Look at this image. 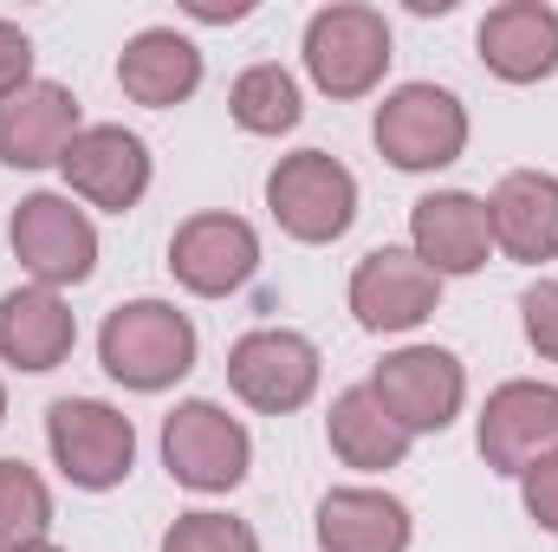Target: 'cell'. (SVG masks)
Listing matches in <instances>:
<instances>
[{
    "label": "cell",
    "instance_id": "cell-1",
    "mask_svg": "<svg viewBox=\"0 0 558 552\" xmlns=\"http://www.w3.org/2000/svg\"><path fill=\"white\" fill-rule=\"evenodd\" d=\"M98 364L124 391H169L195 371V325L169 299H131L98 332Z\"/></svg>",
    "mask_w": 558,
    "mask_h": 552
},
{
    "label": "cell",
    "instance_id": "cell-2",
    "mask_svg": "<svg viewBox=\"0 0 558 552\" xmlns=\"http://www.w3.org/2000/svg\"><path fill=\"white\" fill-rule=\"evenodd\" d=\"M305 72L325 98H364L390 72V20L377 7H318L305 26Z\"/></svg>",
    "mask_w": 558,
    "mask_h": 552
},
{
    "label": "cell",
    "instance_id": "cell-3",
    "mask_svg": "<svg viewBox=\"0 0 558 552\" xmlns=\"http://www.w3.org/2000/svg\"><path fill=\"white\" fill-rule=\"evenodd\" d=\"M267 208H274V221L292 241L325 248L357 221V176L325 149L279 156V169L267 176Z\"/></svg>",
    "mask_w": 558,
    "mask_h": 552
},
{
    "label": "cell",
    "instance_id": "cell-4",
    "mask_svg": "<svg viewBox=\"0 0 558 552\" xmlns=\"http://www.w3.org/2000/svg\"><path fill=\"white\" fill-rule=\"evenodd\" d=\"M46 442H52V461L72 488L85 494H105L131 475L137 461V429L131 416L98 404V397H59L46 410Z\"/></svg>",
    "mask_w": 558,
    "mask_h": 552
},
{
    "label": "cell",
    "instance_id": "cell-5",
    "mask_svg": "<svg viewBox=\"0 0 558 552\" xmlns=\"http://www.w3.org/2000/svg\"><path fill=\"white\" fill-rule=\"evenodd\" d=\"M162 461H169V475L182 488L228 494V488H241V475L254 461V442H247V429L221 410V404L189 397V404H175L169 422H162Z\"/></svg>",
    "mask_w": 558,
    "mask_h": 552
},
{
    "label": "cell",
    "instance_id": "cell-6",
    "mask_svg": "<svg viewBox=\"0 0 558 552\" xmlns=\"http://www.w3.org/2000/svg\"><path fill=\"white\" fill-rule=\"evenodd\" d=\"M377 149L410 169V176H428V169H448L461 149H468V111L454 92L441 85H403L377 105V124H371Z\"/></svg>",
    "mask_w": 558,
    "mask_h": 552
},
{
    "label": "cell",
    "instance_id": "cell-7",
    "mask_svg": "<svg viewBox=\"0 0 558 552\" xmlns=\"http://www.w3.org/2000/svg\"><path fill=\"white\" fill-rule=\"evenodd\" d=\"M7 241L20 254V267L39 286H78L98 267V228L85 208H72V195H26L7 221Z\"/></svg>",
    "mask_w": 558,
    "mask_h": 552
},
{
    "label": "cell",
    "instance_id": "cell-8",
    "mask_svg": "<svg viewBox=\"0 0 558 552\" xmlns=\"http://www.w3.org/2000/svg\"><path fill=\"white\" fill-rule=\"evenodd\" d=\"M371 391H377V404L397 416L410 435H441L461 416V404H468V371L441 345H403V351H390L377 364Z\"/></svg>",
    "mask_w": 558,
    "mask_h": 552
},
{
    "label": "cell",
    "instance_id": "cell-9",
    "mask_svg": "<svg viewBox=\"0 0 558 552\" xmlns=\"http://www.w3.org/2000/svg\"><path fill=\"white\" fill-rule=\"evenodd\" d=\"M228 384L241 404H254L260 416H292L312 404L318 391V345L299 332L260 325L228 351Z\"/></svg>",
    "mask_w": 558,
    "mask_h": 552
},
{
    "label": "cell",
    "instance_id": "cell-10",
    "mask_svg": "<svg viewBox=\"0 0 558 552\" xmlns=\"http://www.w3.org/2000/svg\"><path fill=\"white\" fill-rule=\"evenodd\" d=\"M481 461L500 475H526L533 461L558 455V384H500L481 410Z\"/></svg>",
    "mask_w": 558,
    "mask_h": 552
},
{
    "label": "cell",
    "instance_id": "cell-11",
    "mask_svg": "<svg viewBox=\"0 0 558 552\" xmlns=\"http://www.w3.org/2000/svg\"><path fill=\"white\" fill-rule=\"evenodd\" d=\"M59 169H65L72 195H85L105 215H124L149 189V143L137 131H124V124H85L72 137V149L59 156Z\"/></svg>",
    "mask_w": 558,
    "mask_h": 552
},
{
    "label": "cell",
    "instance_id": "cell-12",
    "mask_svg": "<svg viewBox=\"0 0 558 552\" xmlns=\"http://www.w3.org/2000/svg\"><path fill=\"white\" fill-rule=\"evenodd\" d=\"M441 305V279L416 261V248H377L351 274V312L364 332H416Z\"/></svg>",
    "mask_w": 558,
    "mask_h": 552
},
{
    "label": "cell",
    "instance_id": "cell-13",
    "mask_svg": "<svg viewBox=\"0 0 558 552\" xmlns=\"http://www.w3.org/2000/svg\"><path fill=\"white\" fill-rule=\"evenodd\" d=\"M260 267V235L241 215H189L169 241V274L202 299H221L234 286H247Z\"/></svg>",
    "mask_w": 558,
    "mask_h": 552
},
{
    "label": "cell",
    "instance_id": "cell-14",
    "mask_svg": "<svg viewBox=\"0 0 558 552\" xmlns=\"http://www.w3.org/2000/svg\"><path fill=\"white\" fill-rule=\"evenodd\" d=\"M410 241H416V261L435 279L448 274H481L487 254H494V221H487V202L468 195V189H435L410 208Z\"/></svg>",
    "mask_w": 558,
    "mask_h": 552
},
{
    "label": "cell",
    "instance_id": "cell-15",
    "mask_svg": "<svg viewBox=\"0 0 558 552\" xmlns=\"http://www.w3.org/2000/svg\"><path fill=\"white\" fill-rule=\"evenodd\" d=\"M78 137V98L52 79L20 85L13 98H0V163L7 169H46L59 163Z\"/></svg>",
    "mask_w": 558,
    "mask_h": 552
},
{
    "label": "cell",
    "instance_id": "cell-16",
    "mask_svg": "<svg viewBox=\"0 0 558 552\" xmlns=\"http://www.w3.org/2000/svg\"><path fill=\"white\" fill-rule=\"evenodd\" d=\"M481 59L507 85H539L558 72V7L546 0H507L481 20Z\"/></svg>",
    "mask_w": 558,
    "mask_h": 552
},
{
    "label": "cell",
    "instance_id": "cell-17",
    "mask_svg": "<svg viewBox=\"0 0 558 552\" xmlns=\"http://www.w3.org/2000/svg\"><path fill=\"white\" fill-rule=\"evenodd\" d=\"M78 345V319L52 286H20L0 299V358L20 371H59Z\"/></svg>",
    "mask_w": 558,
    "mask_h": 552
},
{
    "label": "cell",
    "instance_id": "cell-18",
    "mask_svg": "<svg viewBox=\"0 0 558 552\" xmlns=\"http://www.w3.org/2000/svg\"><path fill=\"white\" fill-rule=\"evenodd\" d=\"M487 221H494V248H507V261H553L558 254V176L546 169H513L494 202H487Z\"/></svg>",
    "mask_w": 558,
    "mask_h": 552
},
{
    "label": "cell",
    "instance_id": "cell-19",
    "mask_svg": "<svg viewBox=\"0 0 558 552\" xmlns=\"http://www.w3.org/2000/svg\"><path fill=\"white\" fill-rule=\"evenodd\" d=\"M118 85H124V98H137L149 111L189 105L195 85H202V52L175 26H143L137 39L118 52Z\"/></svg>",
    "mask_w": 558,
    "mask_h": 552
},
{
    "label": "cell",
    "instance_id": "cell-20",
    "mask_svg": "<svg viewBox=\"0 0 558 552\" xmlns=\"http://www.w3.org/2000/svg\"><path fill=\"white\" fill-rule=\"evenodd\" d=\"M325 552H410V507L384 488H331L318 501Z\"/></svg>",
    "mask_w": 558,
    "mask_h": 552
},
{
    "label": "cell",
    "instance_id": "cell-21",
    "mask_svg": "<svg viewBox=\"0 0 558 552\" xmlns=\"http://www.w3.org/2000/svg\"><path fill=\"white\" fill-rule=\"evenodd\" d=\"M325 429H331V448H338V461L344 468H364V475H384V468H397L403 455H410V429L397 422V416L377 404V391L371 384H357V391H344L331 416H325Z\"/></svg>",
    "mask_w": 558,
    "mask_h": 552
},
{
    "label": "cell",
    "instance_id": "cell-22",
    "mask_svg": "<svg viewBox=\"0 0 558 552\" xmlns=\"http://www.w3.org/2000/svg\"><path fill=\"white\" fill-rule=\"evenodd\" d=\"M228 111L247 137H286L305 105H299V85H292L286 65H247L228 92Z\"/></svg>",
    "mask_w": 558,
    "mask_h": 552
},
{
    "label": "cell",
    "instance_id": "cell-23",
    "mask_svg": "<svg viewBox=\"0 0 558 552\" xmlns=\"http://www.w3.org/2000/svg\"><path fill=\"white\" fill-rule=\"evenodd\" d=\"M52 533V494L26 461H0V552H33Z\"/></svg>",
    "mask_w": 558,
    "mask_h": 552
},
{
    "label": "cell",
    "instance_id": "cell-24",
    "mask_svg": "<svg viewBox=\"0 0 558 552\" xmlns=\"http://www.w3.org/2000/svg\"><path fill=\"white\" fill-rule=\"evenodd\" d=\"M162 552H260V540L234 514H182L162 533Z\"/></svg>",
    "mask_w": 558,
    "mask_h": 552
},
{
    "label": "cell",
    "instance_id": "cell-25",
    "mask_svg": "<svg viewBox=\"0 0 558 552\" xmlns=\"http://www.w3.org/2000/svg\"><path fill=\"white\" fill-rule=\"evenodd\" d=\"M520 312H526V345L558 364V279H539V286L520 299Z\"/></svg>",
    "mask_w": 558,
    "mask_h": 552
},
{
    "label": "cell",
    "instance_id": "cell-26",
    "mask_svg": "<svg viewBox=\"0 0 558 552\" xmlns=\"http://www.w3.org/2000/svg\"><path fill=\"white\" fill-rule=\"evenodd\" d=\"M526 514L546 527V533H558V455H546V461H533L526 475Z\"/></svg>",
    "mask_w": 558,
    "mask_h": 552
},
{
    "label": "cell",
    "instance_id": "cell-27",
    "mask_svg": "<svg viewBox=\"0 0 558 552\" xmlns=\"http://www.w3.org/2000/svg\"><path fill=\"white\" fill-rule=\"evenodd\" d=\"M20 85H33V39L13 20H0V98H13Z\"/></svg>",
    "mask_w": 558,
    "mask_h": 552
},
{
    "label": "cell",
    "instance_id": "cell-28",
    "mask_svg": "<svg viewBox=\"0 0 558 552\" xmlns=\"http://www.w3.org/2000/svg\"><path fill=\"white\" fill-rule=\"evenodd\" d=\"M189 13H195V20H241V13H247V0H234V7H215V0H189Z\"/></svg>",
    "mask_w": 558,
    "mask_h": 552
},
{
    "label": "cell",
    "instance_id": "cell-29",
    "mask_svg": "<svg viewBox=\"0 0 558 552\" xmlns=\"http://www.w3.org/2000/svg\"><path fill=\"white\" fill-rule=\"evenodd\" d=\"M0 416H7V384H0Z\"/></svg>",
    "mask_w": 558,
    "mask_h": 552
},
{
    "label": "cell",
    "instance_id": "cell-30",
    "mask_svg": "<svg viewBox=\"0 0 558 552\" xmlns=\"http://www.w3.org/2000/svg\"><path fill=\"white\" fill-rule=\"evenodd\" d=\"M33 552H65V547H33Z\"/></svg>",
    "mask_w": 558,
    "mask_h": 552
}]
</instances>
